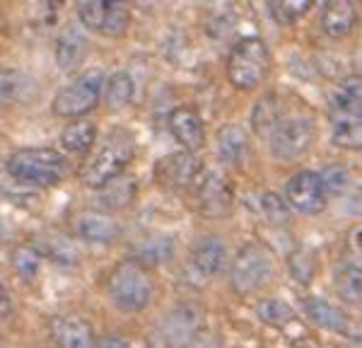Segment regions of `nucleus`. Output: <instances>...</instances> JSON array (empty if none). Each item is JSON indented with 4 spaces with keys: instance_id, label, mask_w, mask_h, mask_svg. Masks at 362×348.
<instances>
[{
    "instance_id": "33",
    "label": "nucleus",
    "mask_w": 362,
    "mask_h": 348,
    "mask_svg": "<svg viewBox=\"0 0 362 348\" xmlns=\"http://www.w3.org/2000/svg\"><path fill=\"white\" fill-rule=\"evenodd\" d=\"M259 208L264 213L266 223L276 225V228H283V225H288L293 220V211H290L288 201L280 194H276V191H264L259 196Z\"/></svg>"
},
{
    "instance_id": "29",
    "label": "nucleus",
    "mask_w": 362,
    "mask_h": 348,
    "mask_svg": "<svg viewBox=\"0 0 362 348\" xmlns=\"http://www.w3.org/2000/svg\"><path fill=\"white\" fill-rule=\"evenodd\" d=\"M334 290L346 305H360L362 300V271L358 261H343L334 271Z\"/></svg>"
},
{
    "instance_id": "35",
    "label": "nucleus",
    "mask_w": 362,
    "mask_h": 348,
    "mask_svg": "<svg viewBox=\"0 0 362 348\" xmlns=\"http://www.w3.org/2000/svg\"><path fill=\"white\" fill-rule=\"evenodd\" d=\"M314 5L305 0V3H268V10L276 17V22L280 25H295L297 20H302Z\"/></svg>"
},
{
    "instance_id": "4",
    "label": "nucleus",
    "mask_w": 362,
    "mask_h": 348,
    "mask_svg": "<svg viewBox=\"0 0 362 348\" xmlns=\"http://www.w3.org/2000/svg\"><path fill=\"white\" fill-rule=\"evenodd\" d=\"M5 170L22 187L54 189L70 177V160L56 148H20L5 160Z\"/></svg>"
},
{
    "instance_id": "31",
    "label": "nucleus",
    "mask_w": 362,
    "mask_h": 348,
    "mask_svg": "<svg viewBox=\"0 0 362 348\" xmlns=\"http://www.w3.org/2000/svg\"><path fill=\"white\" fill-rule=\"evenodd\" d=\"M10 266H13L17 278H22L25 283H34L39 276H42L44 259L25 242V245L13 247V252H10Z\"/></svg>"
},
{
    "instance_id": "9",
    "label": "nucleus",
    "mask_w": 362,
    "mask_h": 348,
    "mask_svg": "<svg viewBox=\"0 0 362 348\" xmlns=\"http://www.w3.org/2000/svg\"><path fill=\"white\" fill-rule=\"evenodd\" d=\"M196 213L206 220H225L235 211V187L220 167H203L194 182Z\"/></svg>"
},
{
    "instance_id": "24",
    "label": "nucleus",
    "mask_w": 362,
    "mask_h": 348,
    "mask_svg": "<svg viewBox=\"0 0 362 348\" xmlns=\"http://www.w3.org/2000/svg\"><path fill=\"white\" fill-rule=\"evenodd\" d=\"M358 25V5L348 0L326 3L321 10V29L329 39H346Z\"/></svg>"
},
{
    "instance_id": "38",
    "label": "nucleus",
    "mask_w": 362,
    "mask_h": 348,
    "mask_svg": "<svg viewBox=\"0 0 362 348\" xmlns=\"http://www.w3.org/2000/svg\"><path fill=\"white\" fill-rule=\"evenodd\" d=\"M95 348H133V346H131V341L124 339V336L107 334V336H102V339H97Z\"/></svg>"
},
{
    "instance_id": "36",
    "label": "nucleus",
    "mask_w": 362,
    "mask_h": 348,
    "mask_svg": "<svg viewBox=\"0 0 362 348\" xmlns=\"http://www.w3.org/2000/svg\"><path fill=\"white\" fill-rule=\"evenodd\" d=\"M321 174V182H324L326 191L331 194H341L343 189L350 184V170L346 165H329Z\"/></svg>"
},
{
    "instance_id": "12",
    "label": "nucleus",
    "mask_w": 362,
    "mask_h": 348,
    "mask_svg": "<svg viewBox=\"0 0 362 348\" xmlns=\"http://www.w3.org/2000/svg\"><path fill=\"white\" fill-rule=\"evenodd\" d=\"M201 170H203V162L198 160L194 153L177 150V153H169L155 162L153 177L157 182V187L172 191V194H179V191L194 187Z\"/></svg>"
},
{
    "instance_id": "3",
    "label": "nucleus",
    "mask_w": 362,
    "mask_h": 348,
    "mask_svg": "<svg viewBox=\"0 0 362 348\" xmlns=\"http://www.w3.org/2000/svg\"><path fill=\"white\" fill-rule=\"evenodd\" d=\"M314 138H317V121H314L312 109L307 104L297 107V104L285 102L278 121L266 136V143L273 160L290 165V162L305 158L314 145Z\"/></svg>"
},
{
    "instance_id": "37",
    "label": "nucleus",
    "mask_w": 362,
    "mask_h": 348,
    "mask_svg": "<svg viewBox=\"0 0 362 348\" xmlns=\"http://www.w3.org/2000/svg\"><path fill=\"white\" fill-rule=\"evenodd\" d=\"M17 312V300L13 295V290L5 281H0V322L5 319H13Z\"/></svg>"
},
{
    "instance_id": "17",
    "label": "nucleus",
    "mask_w": 362,
    "mask_h": 348,
    "mask_svg": "<svg viewBox=\"0 0 362 348\" xmlns=\"http://www.w3.org/2000/svg\"><path fill=\"white\" fill-rule=\"evenodd\" d=\"M49 336L56 348H95L97 334L90 319L80 315H54L49 319Z\"/></svg>"
},
{
    "instance_id": "23",
    "label": "nucleus",
    "mask_w": 362,
    "mask_h": 348,
    "mask_svg": "<svg viewBox=\"0 0 362 348\" xmlns=\"http://www.w3.org/2000/svg\"><path fill=\"white\" fill-rule=\"evenodd\" d=\"M174 254H177V237L169 235V232H153L133 247L131 259L145 264L148 269H155L160 264H169Z\"/></svg>"
},
{
    "instance_id": "39",
    "label": "nucleus",
    "mask_w": 362,
    "mask_h": 348,
    "mask_svg": "<svg viewBox=\"0 0 362 348\" xmlns=\"http://www.w3.org/2000/svg\"><path fill=\"white\" fill-rule=\"evenodd\" d=\"M290 348H321V344L317 336L305 334V336H300V339H295L293 344H290Z\"/></svg>"
},
{
    "instance_id": "34",
    "label": "nucleus",
    "mask_w": 362,
    "mask_h": 348,
    "mask_svg": "<svg viewBox=\"0 0 362 348\" xmlns=\"http://www.w3.org/2000/svg\"><path fill=\"white\" fill-rule=\"evenodd\" d=\"M290 271H293V278L300 283H312L314 276L319 271V259L312 249L300 247L295 249V254L290 257Z\"/></svg>"
},
{
    "instance_id": "27",
    "label": "nucleus",
    "mask_w": 362,
    "mask_h": 348,
    "mask_svg": "<svg viewBox=\"0 0 362 348\" xmlns=\"http://www.w3.org/2000/svg\"><path fill=\"white\" fill-rule=\"evenodd\" d=\"M136 97V80L128 71H116L107 75V83L102 90V102L109 112H121Z\"/></svg>"
},
{
    "instance_id": "7",
    "label": "nucleus",
    "mask_w": 362,
    "mask_h": 348,
    "mask_svg": "<svg viewBox=\"0 0 362 348\" xmlns=\"http://www.w3.org/2000/svg\"><path fill=\"white\" fill-rule=\"evenodd\" d=\"M107 73L102 68H87L66 83L51 100V112L58 119H85L102 104V90Z\"/></svg>"
},
{
    "instance_id": "22",
    "label": "nucleus",
    "mask_w": 362,
    "mask_h": 348,
    "mask_svg": "<svg viewBox=\"0 0 362 348\" xmlns=\"http://www.w3.org/2000/svg\"><path fill=\"white\" fill-rule=\"evenodd\" d=\"M218 160L227 167H242L249 155V133L239 124H225L215 136Z\"/></svg>"
},
{
    "instance_id": "15",
    "label": "nucleus",
    "mask_w": 362,
    "mask_h": 348,
    "mask_svg": "<svg viewBox=\"0 0 362 348\" xmlns=\"http://www.w3.org/2000/svg\"><path fill=\"white\" fill-rule=\"evenodd\" d=\"M191 264L201 276L206 278H215V276H223L230 269V245H227L225 237L220 235H206V237H198L194 242L189 252Z\"/></svg>"
},
{
    "instance_id": "6",
    "label": "nucleus",
    "mask_w": 362,
    "mask_h": 348,
    "mask_svg": "<svg viewBox=\"0 0 362 348\" xmlns=\"http://www.w3.org/2000/svg\"><path fill=\"white\" fill-rule=\"evenodd\" d=\"M273 58L261 37H242L227 54V80L242 92L259 90L268 80Z\"/></svg>"
},
{
    "instance_id": "19",
    "label": "nucleus",
    "mask_w": 362,
    "mask_h": 348,
    "mask_svg": "<svg viewBox=\"0 0 362 348\" xmlns=\"http://www.w3.org/2000/svg\"><path fill=\"white\" fill-rule=\"evenodd\" d=\"M302 312L309 317V322L314 327L324 329V332L348 336V339H358V332L353 329V322L343 310H338L336 305H331L329 300L317 298V295H309L302 300Z\"/></svg>"
},
{
    "instance_id": "18",
    "label": "nucleus",
    "mask_w": 362,
    "mask_h": 348,
    "mask_svg": "<svg viewBox=\"0 0 362 348\" xmlns=\"http://www.w3.org/2000/svg\"><path fill=\"white\" fill-rule=\"evenodd\" d=\"M87 51H90V39L80 25H66L58 32L54 44V61L61 73H75L83 66Z\"/></svg>"
},
{
    "instance_id": "25",
    "label": "nucleus",
    "mask_w": 362,
    "mask_h": 348,
    "mask_svg": "<svg viewBox=\"0 0 362 348\" xmlns=\"http://www.w3.org/2000/svg\"><path fill=\"white\" fill-rule=\"evenodd\" d=\"M136 194H138V182L131 174H121V177L112 179V182L99 189L97 208L114 216L116 211H124V208L131 206L136 201Z\"/></svg>"
},
{
    "instance_id": "26",
    "label": "nucleus",
    "mask_w": 362,
    "mask_h": 348,
    "mask_svg": "<svg viewBox=\"0 0 362 348\" xmlns=\"http://www.w3.org/2000/svg\"><path fill=\"white\" fill-rule=\"evenodd\" d=\"M34 80L17 68H0V114L17 107L29 97Z\"/></svg>"
},
{
    "instance_id": "8",
    "label": "nucleus",
    "mask_w": 362,
    "mask_h": 348,
    "mask_svg": "<svg viewBox=\"0 0 362 348\" xmlns=\"http://www.w3.org/2000/svg\"><path fill=\"white\" fill-rule=\"evenodd\" d=\"M206 327V310L196 303H181L157 319L148 336V348H191Z\"/></svg>"
},
{
    "instance_id": "32",
    "label": "nucleus",
    "mask_w": 362,
    "mask_h": 348,
    "mask_svg": "<svg viewBox=\"0 0 362 348\" xmlns=\"http://www.w3.org/2000/svg\"><path fill=\"white\" fill-rule=\"evenodd\" d=\"M331 143L343 150H360L362 148V119L331 121Z\"/></svg>"
},
{
    "instance_id": "40",
    "label": "nucleus",
    "mask_w": 362,
    "mask_h": 348,
    "mask_svg": "<svg viewBox=\"0 0 362 348\" xmlns=\"http://www.w3.org/2000/svg\"><path fill=\"white\" fill-rule=\"evenodd\" d=\"M10 237H13V228H10V223L0 216V245H5V242H10Z\"/></svg>"
},
{
    "instance_id": "41",
    "label": "nucleus",
    "mask_w": 362,
    "mask_h": 348,
    "mask_svg": "<svg viewBox=\"0 0 362 348\" xmlns=\"http://www.w3.org/2000/svg\"><path fill=\"white\" fill-rule=\"evenodd\" d=\"M0 348H8V344H5V341H3V339H0Z\"/></svg>"
},
{
    "instance_id": "14",
    "label": "nucleus",
    "mask_w": 362,
    "mask_h": 348,
    "mask_svg": "<svg viewBox=\"0 0 362 348\" xmlns=\"http://www.w3.org/2000/svg\"><path fill=\"white\" fill-rule=\"evenodd\" d=\"M167 129L184 153L196 155V153H201L208 143L206 121H203L201 112H198L196 107H191V104H181V107H174L172 112H169Z\"/></svg>"
},
{
    "instance_id": "28",
    "label": "nucleus",
    "mask_w": 362,
    "mask_h": 348,
    "mask_svg": "<svg viewBox=\"0 0 362 348\" xmlns=\"http://www.w3.org/2000/svg\"><path fill=\"white\" fill-rule=\"evenodd\" d=\"M283 107L285 100H280L278 92H266V95H261L254 102V107H251V129H254L256 136L266 141V136L271 133L273 124L278 121Z\"/></svg>"
},
{
    "instance_id": "2",
    "label": "nucleus",
    "mask_w": 362,
    "mask_h": 348,
    "mask_svg": "<svg viewBox=\"0 0 362 348\" xmlns=\"http://www.w3.org/2000/svg\"><path fill=\"white\" fill-rule=\"evenodd\" d=\"M157 293V278L153 269L136 259H121L112 266L104 281V298L112 303L114 310L124 315H136L153 305Z\"/></svg>"
},
{
    "instance_id": "21",
    "label": "nucleus",
    "mask_w": 362,
    "mask_h": 348,
    "mask_svg": "<svg viewBox=\"0 0 362 348\" xmlns=\"http://www.w3.org/2000/svg\"><path fill=\"white\" fill-rule=\"evenodd\" d=\"M362 80L360 75H348L338 80L329 95V121L362 119Z\"/></svg>"
},
{
    "instance_id": "13",
    "label": "nucleus",
    "mask_w": 362,
    "mask_h": 348,
    "mask_svg": "<svg viewBox=\"0 0 362 348\" xmlns=\"http://www.w3.org/2000/svg\"><path fill=\"white\" fill-rule=\"evenodd\" d=\"M70 230H73L75 240L87 242V245H114L124 235L121 220L107 211H99V208L80 211L70 223Z\"/></svg>"
},
{
    "instance_id": "20",
    "label": "nucleus",
    "mask_w": 362,
    "mask_h": 348,
    "mask_svg": "<svg viewBox=\"0 0 362 348\" xmlns=\"http://www.w3.org/2000/svg\"><path fill=\"white\" fill-rule=\"evenodd\" d=\"M99 141V126L95 119H75L68 121L63 126L61 136H58V143H61V153L66 158H75V160H85L87 155L92 153V148Z\"/></svg>"
},
{
    "instance_id": "30",
    "label": "nucleus",
    "mask_w": 362,
    "mask_h": 348,
    "mask_svg": "<svg viewBox=\"0 0 362 348\" xmlns=\"http://www.w3.org/2000/svg\"><path fill=\"white\" fill-rule=\"evenodd\" d=\"M256 319L266 327L283 329L295 319V307L283 298H261L256 303Z\"/></svg>"
},
{
    "instance_id": "1",
    "label": "nucleus",
    "mask_w": 362,
    "mask_h": 348,
    "mask_svg": "<svg viewBox=\"0 0 362 348\" xmlns=\"http://www.w3.org/2000/svg\"><path fill=\"white\" fill-rule=\"evenodd\" d=\"M136 133L126 129V126H112L104 133V138H99L97 145L92 148V153L85 158L83 167L78 170L80 184L87 189L99 191L112 179L126 174L131 162L136 160Z\"/></svg>"
},
{
    "instance_id": "16",
    "label": "nucleus",
    "mask_w": 362,
    "mask_h": 348,
    "mask_svg": "<svg viewBox=\"0 0 362 348\" xmlns=\"http://www.w3.org/2000/svg\"><path fill=\"white\" fill-rule=\"evenodd\" d=\"M27 245L44 261L49 259L61 266H78L83 261V249H80L78 240L73 235H66V232H58V230L34 232V237Z\"/></svg>"
},
{
    "instance_id": "11",
    "label": "nucleus",
    "mask_w": 362,
    "mask_h": 348,
    "mask_svg": "<svg viewBox=\"0 0 362 348\" xmlns=\"http://www.w3.org/2000/svg\"><path fill=\"white\" fill-rule=\"evenodd\" d=\"M285 201L290 211L302 216H321L329 206V191H326L321 174L317 170H297L285 187Z\"/></svg>"
},
{
    "instance_id": "10",
    "label": "nucleus",
    "mask_w": 362,
    "mask_h": 348,
    "mask_svg": "<svg viewBox=\"0 0 362 348\" xmlns=\"http://www.w3.org/2000/svg\"><path fill=\"white\" fill-rule=\"evenodd\" d=\"M75 15H78L80 27L90 29V32L107 39L126 37L133 22L131 8L124 3H114V0H87V3H78Z\"/></svg>"
},
{
    "instance_id": "5",
    "label": "nucleus",
    "mask_w": 362,
    "mask_h": 348,
    "mask_svg": "<svg viewBox=\"0 0 362 348\" xmlns=\"http://www.w3.org/2000/svg\"><path fill=\"white\" fill-rule=\"evenodd\" d=\"M230 286L237 295L247 298L266 290L276 278V261H273L271 249L264 247L261 242H247L235 252L230 259Z\"/></svg>"
}]
</instances>
